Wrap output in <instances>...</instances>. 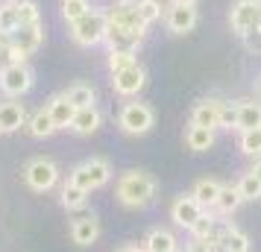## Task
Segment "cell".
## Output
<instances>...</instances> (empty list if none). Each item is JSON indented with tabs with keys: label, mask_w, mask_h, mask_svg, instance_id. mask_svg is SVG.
I'll return each instance as SVG.
<instances>
[{
	"label": "cell",
	"mask_w": 261,
	"mask_h": 252,
	"mask_svg": "<svg viewBox=\"0 0 261 252\" xmlns=\"http://www.w3.org/2000/svg\"><path fill=\"white\" fill-rule=\"evenodd\" d=\"M118 203L126 208H144L155 200V179L144 170H126L118 179Z\"/></svg>",
	"instance_id": "obj_1"
},
{
	"label": "cell",
	"mask_w": 261,
	"mask_h": 252,
	"mask_svg": "<svg viewBox=\"0 0 261 252\" xmlns=\"http://www.w3.org/2000/svg\"><path fill=\"white\" fill-rule=\"evenodd\" d=\"M106 33H109V18L100 9H91L88 15H83L80 21L71 24V38L80 47H94L100 41H106Z\"/></svg>",
	"instance_id": "obj_2"
},
{
	"label": "cell",
	"mask_w": 261,
	"mask_h": 252,
	"mask_svg": "<svg viewBox=\"0 0 261 252\" xmlns=\"http://www.w3.org/2000/svg\"><path fill=\"white\" fill-rule=\"evenodd\" d=\"M109 179H112V164H109L106 158H85L83 164H76L71 170V176H68L71 185H76V188H83L88 193L103 188Z\"/></svg>",
	"instance_id": "obj_3"
},
{
	"label": "cell",
	"mask_w": 261,
	"mask_h": 252,
	"mask_svg": "<svg viewBox=\"0 0 261 252\" xmlns=\"http://www.w3.org/2000/svg\"><path fill=\"white\" fill-rule=\"evenodd\" d=\"M153 108L147 106V103H123V108H120L118 115V123L120 129L126 135H144L153 129Z\"/></svg>",
	"instance_id": "obj_4"
},
{
	"label": "cell",
	"mask_w": 261,
	"mask_h": 252,
	"mask_svg": "<svg viewBox=\"0 0 261 252\" xmlns=\"http://www.w3.org/2000/svg\"><path fill=\"white\" fill-rule=\"evenodd\" d=\"M33 82H36V73H33V68L27 65V62H15V65H9L6 71L0 73V91L6 97H24L30 88H33Z\"/></svg>",
	"instance_id": "obj_5"
},
{
	"label": "cell",
	"mask_w": 261,
	"mask_h": 252,
	"mask_svg": "<svg viewBox=\"0 0 261 252\" xmlns=\"http://www.w3.org/2000/svg\"><path fill=\"white\" fill-rule=\"evenodd\" d=\"M24 182L38 193L50 191V188L59 182V167H56V161H50V158H33L24 170Z\"/></svg>",
	"instance_id": "obj_6"
},
{
	"label": "cell",
	"mask_w": 261,
	"mask_h": 252,
	"mask_svg": "<svg viewBox=\"0 0 261 252\" xmlns=\"http://www.w3.org/2000/svg\"><path fill=\"white\" fill-rule=\"evenodd\" d=\"M229 21L238 36L249 33L252 26H261V0H238L229 12Z\"/></svg>",
	"instance_id": "obj_7"
},
{
	"label": "cell",
	"mask_w": 261,
	"mask_h": 252,
	"mask_svg": "<svg viewBox=\"0 0 261 252\" xmlns=\"http://www.w3.org/2000/svg\"><path fill=\"white\" fill-rule=\"evenodd\" d=\"M144 33H147V26H135V30H126V26H109V33H106L109 53H135L138 44L144 41Z\"/></svg>",
	"instance_id": "obj_8"
},
{
	"label": "cell",
	"mask_w": 261,
	"mask_h": 252,
	"mask_svg": "<svg viewBox=\"0 0 261 252\" xmlns=\"http://www.w3.org/2000/svg\"><path fill=\"white\" fill-rule=\"evenodd\" d=\"M9 41H12V50H15V62H27V56H33V53L41 47L44 30H41V24L38 26H21L18 33L9 36Z\"/></svg>",
	"instance_id": "obj_9"
},
{
	"label": "cell",
	"mask_w": 261,
	"mask_h": 252,
	"mask_svg": "<svg viewBox=\"0 0 261 252\" xmlns=\"http://www.w3.org/2000/svg\"><path fill=\"white\" fill-rule=\"evenodd\" d=\"M202 214H205V208L200 205V200H197L194 193H188V197H176L173 205H170V220H173L176 226L188 229V232H191V226H194Z\"/></svg>",
	"instance_id": "obj_10"
},
{
	"label": "cell",
	"mask_w": 261,
	"mask_h": 252,
	"mask_svg": "<svg viewBox=\"0 0 261 252\" xmlns=\"http://www.w3.org/2000/svg\"><path fill=\"white\" fill-rule=\"evenodd\" d=\"M144 85H147V71H144L138 62H135L132 68H126V71L112 73V88H115V94H120V97H135Z\"/></svg>",
	"instance_id": "obj_11"
},
{
	"label": "cell",
	"mask_w": 261,
	"mask_h": 252,
	"mask_svg": "<svg viewBox=\"0 0 261 252\" xmlns=\"http://www.w3.org/2000/svg\"><path fill=\"white\" fill-rule=\"evenodd\" d=\"M106 18H109V26H126V30L144 26L141 15H138V0H118L106 12Z\"/></svg>",
	"instance_id": "obj_12"
},
{
	"label": "cell",
	"mask_w": 261,
	"mask_h": 252,
	"mask_svg": "<svg viewBox=\"0 0 261 252\" xmlns=\"http://www.w3.org/2000/svg\"><path fill=\"white\" fill-rule=\"evenodd\" d=\"M165 24L173 36H185V33H191L197 26V9L194 6H173L170 3V9L165 15Z\"/></svg>",
	"instance_id": "obj_13"
},
{
	"label": "cell",
	"mask_w": 261,
	"mask_h": 252,
	"mask_svg": "<svg viewBox=\"0 0 261 252\" xmlns=\"http://www.w3.org/2000/svg\"><path fill=\"white\" fill-rule=\"evenodd\" d=\"M100 238V220L94 214H83L71 223V240L76 246H91Z\"/></svg>",
	"instance_id": "obj_14"
},
{
	"label": "cell",
	"mask_w": 261,
	"mask_h": 252,
	"mask_svg": "<svg viewBox=\"0 0 261 252\" xmlns=\"http://www.w3.org/2000/svg\"><path fill=\"white\" fill-rule=\"evenodd\" d=\"M44 108L50 111V118H53V123H56V129H71L73 115H76V106H73L65 94H53Z\"/></svg>",
	"instance_id": "obj_15"
},
{
	"label": "cell",
	"mask_w": 261,
	"mask_h": 252,
	"mask_svg": "<svg viewBox=\"0 0 261 252\" xmlns=\"http://www.w3.org/2000/svg\"><path fill=\"white\" fill-rule=\"evenodd\" d=\"M24 123H27L24 103H15V100H9V103H3V106H0V132H3V135L18 132Z\"/></svg>",
	"instance_id": "obj_16"
},
{
	"label": "cell",
	"mask_w": 261,
	"mask_h": 252,
	"mask_svg": "<svg viewBox=\"0 0 261 252\" xmlns=\"http://www.w3.org/2000/svg\"><path fill=\"white\" fill-rule=\"evenodd\" d=\"M191 123L205 126V129H217L220 126V103L217 100H200L191 111Z\"/></svg>",
	"instance_id": "obj_17"
},
{
	"label": "cell",
	"mask_w": 261,
	"mask_h": 252,
	"mask_svg": "<svg viewBox=\"0 0 261 252\" xmlns=\"http://www.w3.org/2000/svg\"><path fill=\"white\" fill-rule=\"evenodd\" d=\"M100 123H103V115H100V108H97V106L76 108L73 123H71V132H76V135H91V132H97V129H100Z\"/></svg>",
	"instance_id": "obj_18"
},
{
	"label": "cell",
	"mask_w": 261,
	"mask_h": 252,
	"mask_svg": "<svg viewBox=\"0 0 261 252\" xmlns=\"http://www.w3.org/2000/svg\"><path fill=\"white\" fill-rule=\"evenodd\" d=\"M144 249L147 252H179L176 235L170 229H153L147 240H144Z\"/></svg>",
	"instance_id": "obj_19"
},
{
	"label": "cell",
	"mask_w": 261,
	"mask_h": 252,
	"mask_svg": "<svg viewBox=\"0 0 261 252\" xmlns=\"http://www.w3.org/2000/svg\"><path fill=\"white\" fill-rule=\"evenodd\" d=\"M249 129H261V103L244 100L238 103V132H249Z\"/></svg>",
	"instance_id": "obj_20"
},
{
	"label": "cell",
	"mask_w": 261,
	"mask_h": 252,
	"mask_svg": "<svg viewBox=\"0 0 261 252\" xmlns=\"http://www.w3.org/2000/svg\"><path fill=\"white\" fill-rule=\"evenodd\" d=\"M217 246L223 252H247L249 238L235 226H223V232H217Z\"/></svg>",
	"instance_id": "obj_21"
},
{
	"label": "cell",
	"mask_w": 261,
	"mask_h": 252,
	"mask_svg": "<svg viewBox=\"0 0 261 252\" xmlns=\"http://www.w3.org/2000/svg\"><path fill=\"white\" fill-rule=\"evenodd\" d=\"M27 129H30L33 138H50V135L56 132V123H53V118H50L47 108H38L36 115L27 120Z\"/></svg>",
	"instance_id": "obj_22"
},
{
	"label": "cell",
	"mask_w": 261,
	"mask_h": 252,
	"mask_svg": "<svg viewBox=\"0 0 261 252\" xmlns=\"http://www.w3.org/2000/svg\"><path fill=\"white\" fill-rule=\"evenodd\" d=\"M220 191H223V185H220L217 179H200L197 185H194V191H191V193H194V197L200 200L202 208H208V205L214 208V203H217Z\"/></svg>",
	"instance_id": "obj_23"
},
{
	"label": "cell",
	"mask_w": 261,
	"mask_h": 252,
	"mask_svg": "<svg viewBox=\"0 0 261 252\" xmlns=\"http://www.w3.org/2000/svg\"><path fill=\"white\" fill-rule=\"evenodd\" d=\"M185 144H188V150H194V153L208 150V147L214 144V129H205V126H194V123H191L188 132H185Z\"/></svg>",
	"instance_id": "obj_24"
},
{
	"label": "cell",
	"mask_w": 261,
	"mask_h": 252,
	"mask_svg": "<svg viewBox=\"0 0 261 252\" xmlns=\"http://www.w3.org/2000/svg\"><path fill=\"white\" fill-rule=\"evenodd\" d=\"M65 97L71 100L76 108H88V106H94L97 103V94H94V88L91 85H85V82H76V85H71L68 91H65Z\"/></svg>",
	"instance_id": "obj_25"
},
{
	"label": "cell",
	"mask_w": 261,
	"mask_h": 252,
	"mask_svg": "<svg viewBox=\"0 0 261 252\" xmlns=\"http://www.w3.org/2000/svg\"><path fill=\"white\" fill-rule=\"evenodd\" d=\"M21 30V18H18V6H12V3H3L0 6V36H12V33H18Z\"/></svg>",
	"instance_id": "obj_26"
},
{
	"label": "cell",
	"mask_w": 261,
	"mask_h": 252,
	"mask_svg": "<svg viewBox=\"0 0 261 252\" xmlns=\"http://www.w3.org/2000/svg\"><path fill=\"white\" fill-rule=\"evenodd\" d=\"M241 203H244V200H241L238 188H223L220 197H217V203H214V211H217V214H235Z\"/></svg>",
	"instance_id": "obj_27"
},
{
	"label": "cell",
	"mask_w": 261,
	"mask_h": 252,
	"mask_svg": "<svg viewBox=\"0 0 261 252\" xmlns=\"http://www.w3.org/2000/svg\"><path fill=\"white\" fill-rule=\"evenodd\" d=\"M85 200H88V191L76 188V185H71V182L62 188V205H65L68 211H76V208H83Z\"/></svg>",
	"instance_id": "obj_28"
},
{
	"label": "cell",
	"mask_w": 261,
	"mask_h": 252,
	"mask_svg": "<svg viewBox=\"0 0 261 252\" xmlns=\"http://www.w3.org/2000/svg\"><path fill=\"white\" fill-rule=\"evenodd\" d=\"M91 12V3L88 0H62V18L73 24V21H80L83 15Z\"/></svg>",
	"instance_id": "obj_29"
},
{
	"label": "cell",
	"mask_w": 261,
	"mask_h": 252,
	"mask_svg": "<svg viewBox=\"0 0 261 252\" xmlns=\"http://www.w3.org/2000/svg\"><path fill=\"white\" fill-rule=\"evenodd\" d=\"M235 188H238V193H241V200H258L261 197V182L255 179L252 173H244Z\"/></svg>",
	"instance_id": "obj_30"
},
{
	"label": "cell",
	"mask_w": 261,
	"mask_h": 252,
	"mask_svg": "<svg viewBox=\"0 0 261 252\" xmlns=\"http://www.w3.org/2000/svg\"><path fill=\"white\" fill-rule=\"evenodd\" d=\"M18 18H21V26H38L41 24V12L33 0H21L18 3Z\"/></svg>",
	"instance_id": "obj_31"
},
{
	"label": "cell",
	"mask_w": 261,
	"mask_h": 252,
	"mask_svg": "<svg viewBox=\"0 0 261 252\" xmlns=\"http://www.w3.org/2000/svg\"><path fill=\"white\" fill-rule=\"evenodd\" d=\"M241 153L244 156H261V129L241 132Z\"/></svg>",
	"instance_id": "obj_32"
},
{
	"label": "cell",
	"mask_w": 261,
	"mask_h": 252,
	"mask_svg": "<svg viewBox=\"0 0 261 252\" xmlns=\"http://www.w3.org/2000/svg\"><path fill=\"white\" fill-rule=\"evenodd\" d=\"M138 15H141L144 26L155 24V21L162 18V3H159V0H138Z\"/></svg>",
	"instance_id": "obj_33"
},
{
	"label": "cell",
	"mask_w": 261,
	"mask_h": 252,
	"mask_svg": "<svg viewBox=\"0 0 261 252\" xmlns=\"http://www.w3.org/2000/svg\"><path fill=\"white\" fill-rule=\"evenodd\" d=\"M214 235H217V232H214V217L205 211V214L191 226V238H214Z\"/></svg>",
	"instance_id": "obj_34"
},
{
	"label": "cell",
	"mask_w": 261,
	"mask_h": 252,
	"mask_svg": "<svg viewBox=\"0 0 261 252\" xmlns=\"http://www.w3.org/2000/svg\"><path fill=\"white\" fill-rule=\"evenodd\" d=\"M135 65V53H109V71L118 73Z\"/></svg>",
	"instance_id": "obj_35"
},
{
	"label": "cell",
	"mask_w": 261,
	"mask_h": 252,
	"mask_svg": "<svg viewBox=\"0 0 261 252\" xmlns=\"http://www.w3.org/2000/svg\"><path fill=\"white\" fill-rule=\"evenodd\" d=\"M220 126L238 129V103H220Z\"/></svg>",
	"instance_id": "obj_36"
},
{
	"label": "cell",
	"mask_w": 261,
	"mask_h": 252,
	"mask_svg": "<svg viewBox=\"0 0 261 252\" xmlns=\"http://www.w3.org/2000/svg\"><path fill=\"white\" fill-rule=\"evenodd\" d=\"M217 235L214 238H191V243L185 246V252H217Z\"/></svg>",
	"instance_id": "obj_37"
},
{
	"label": "cell",
	"mask_w": 261,
	"mask_h": 252,
	"mask_svg": "<svg viewBox=\"0 0 261 252\" xmlns=\"http://www.w3.org/2000/svg\"><path fill=\"white\" fill-rule=\"evenodd\" d=\"M241 41H244V47H247L249 53H261V26H252L249 33H244Z\"/></svg>",
	"instance_id": "obj_38"
},
{
	"label": "cell",
	"mask_w": 261,
	"mask_h": 252,
	"mask_svg": "<svg viewBox=\"0 0 261 252\" xmlns=\"http://www.w3.org/2000/svg\"><path fill=\"white\" fill-rule=\"evenodd\" d=\"M9 65H15V50H12V41L3 38V41H0V73L6 71Z\"/></svg>",
	"instance_id": "obj_39"
},
{
	"label": "cell",
	"mask_w": 261,
	"mask_h": 252,
	"mask_svg": "<svg viewBox=\"0 0 261 252\" xmlns=\"http://www.w3.org/2000/svg\"><path fill=\"white\" fill-rule=\"evenodd\" d=\"M249 173H252V176L261 182V158H255V164H252V170H249Z\"/></svg>",
	"instance_id": "obj_40"
},
{
	"label": "cell",
	"mask_w": 261,
	"mask_h": 252,
	"mask_svg": "<svg viewBox=\"0 0 261 252\" xmlns=\"http://www.w3.org/2000/svg\"><path fill=\"white\" fill-rule=\"evenodd\" d=\"M118 252H147V249H144V246H135V243H132V246H123V249H118Z\"/></svg>",
	"instance_id": "obj_41"
},
{
	"label": "cell",
	"mask_w": 261,
	"mask_h": 252,
	"mask_svg": "<svg viewBox=\"0 0 261 252\" xmlns=\"http://www.w3.org/2000/svg\"><path fill=\"white\" fill-rule=\"evenodd\" d=\"M170 3H173V6H194L197 0H170Z\"/></svg>",
	"instance_id": "obj_42"
},
{
	"label": "cell",
	"mask_w": 261,
	"mask_h": 252,
	"mask_svg": "<svg viewBox=\"0 0 261 252\" xmlns=\"http://www.w3.org/2000/svg\"><path fill=\"white\" fill-rule=\"evenodd\" d=\"M255 97H258V100H261V76H258V79H255Z\"/></svg>",
	"instance_id": "obj_43"
},
{
	"label": "cell",
	"mask_w": 261,
	"mask_h": 252,
	"mask_svg": "<svg viewBox=\"0 0 261 252\" xmlns=\"http://www.w3.org/2000/svg\"><path fill=\"white\" fill-rule=\"evenodd\" d=\"M6 3H12V6H18V3H21V0H6Z\"/></svg>",
	"instance_id": "obj_44"
},
{
	"label": "cell",
	"mask_w": 261,
	"mask_h": 252,
	"mask_svg": "<svg viewBox=\"0 0 261 252\" xmlns=\"http://www.w3.org/2000/svg\"><path fill=\"white\" fill-rule=\"evenodd\" d=\"M3 38H6V36H0V41H3Z\"/></svg>",
	"instance_id": "obj_45"
},
{
	"label": "cell",
	"mask_w": 261,
	"mask_h": 252,
	"mask_svg": "<svg viewBox=\"0 0 261 252\" xmlns=\"http://www.w3.org/2000/svg\"><path fill=\"white\" fill-rule=\"evenodd\" d=\"M247 252H249V249H247Z\"/></svg>",
	"instance_id": "obj_46"
}]
</instances>
